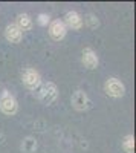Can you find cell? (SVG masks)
<instances>
[{
    "instance_id": "cell-3",
    "label": "cell",
    "mask_w": 136,
    "mask_h": 153,
    "mask_svg": "<svg viewBox=\"0 0 136 153\" xmlns=\"http://www.w3.org/2000/svg\"><path fill=\"white\" fill-rule=\"evenodd\" d=\"M21 83L29 91H37L41 84V75L34 68H26L21 72Z\"/></svg>"
},
{
    "instance_id": "cell-9",
    "label": "cell",
    "mask_w": 136,
    "mask_h": 153,
    "mask_svg": "<svg viewBox=\"0 0 136 153\" xmlns=\"http://www.w3.org/2000/svg\"><path fill=\"white\" fill-rule=\"evenodd\" d=\"M5 38L9 42V43H12V45H17V43H20L21 42V38H23V32L16 26L14 23H9L8 26L5 28Z\"/></svg>"
},
{
    "instance_id": "cell-12",
    "label": "cell",
    "mask_w": 136,
    "mask_h": 153,
    "mask_svg": "<svg viewBox=\"0 0 136 153\" xmlns=\"http://www.w3.org/2000/svg\"><path fill=\"white\" fill-rule=\"evenodd\" d=\"M121 147L126 153H135V136L133 135H126L122 138Z\"/></svg>"
},
{
    "instance_id": "cell-5",
    "label": "cell",
    "mask_w": 136,
    "mask_h": 153,
    "mask_svg": "<svg viewBox=\"0 0 136 153\" xmlns=\"http://www.w3.org/2000/svg\"><path fill=\"white\" fill-rule=\"evenodd\" d=\"M70 104H72V107L75 110L84 112V110H87L90 107V100H89L87 94H86L84 91L77 89V91L72 94V97H70Z\"/></svg>"
},
{
    "instance_id": "cell-4",
    "label": "cell",
    "mask_w": 136,
    "mask_h": 153,
    "mask_svg": "<svg viewBox=\"0 0 136 153\" xmlns=\"http://www.w3.org/2000/svg\"><path fill=\"white\" fill-rule=\"evenodd\" d=\"M104 92L112 98H121L126 94V86L116 76H110L104 83Z\"/></svg>"
},
{
    "instance_id": "cell-14",
    "label": "cell",
    "mask_w": 136,
    "mask_h": 153,
    "mask_svg": "<svg viewBox=\"0 0 136 153\" xmlns=\"http://www.w3.org/2000/svg\"><path fill=\"white\" fill-rule=\"evenodd\" d=\"M37 23H38L40 26H47V25L51 23V17H49V14H44V12H41V14H38Z\"/></svg>"
},
{
    "instance_id": "cell-11",
    "label": "cell",
    "mask_w": 136,
    "mask_h": 153,
    "mask_svg": "<svg viewBox=\"0 0 136 153\" xmlns=\"http://www.w3.org/2000/svg\"><path fill=\"white\" fill-rule=\"evenodd\" d=\"M37 147H38V143L34 136H26L23 138V141L20 144V150L21 153H35Z\"/></svg>"
},
{
    "instance_id": "cell-13",
    "label": "cell",
    "mask_w": 136,
    "mask_h": 153,
    "mask_svg": "<svg viewBox=\"0 0 136 153\" xmlns=\"http://www.w3.org/2000/svg\"><path fill=\"white\" fill-rule=\"evenodd\" d=\"M83 22H86V25H87L90 29H96L98 26H100V20H98V17L95 14H87Z\"/></svg>"
},
{
    "instance_id": "cell-8",
    "label": "cell",
    "mask_w": 136,
    "mask_h": 153,
    "mask_svg": "<svg viewBox=\"0 0 136 153\" xmlns=\"http://www.w3.org/2000/svg\"><path fill=\"white\" fill-rule=\"evenodd\" d=\"M63 23H64L66 28H69L72 31H78V29L83 28V23L84 22H83V17H81L80 12H77V11H67L66 14H64Z\"/></svg>"
},
{
    "instance_id": "cell-7",
    "label": "cell",
    "mask_w": 136,
    "mask_h": 153,
    "mask_svg": "<svg viewBox=\"0 0 136 153\" xmlns=\"http://www.w3.org/2000/svg\"><path fill=\"white\" fill-rule=\"evenodd\" d=\"M81 63L86 69H96L98 65H100V58H98V54L92 48H84L83 49V54H81Z\"/></svg>"
},
{
    "instance_id": "cell-10",
    "label": "cell",
    "mask_w": 136,
    "mask_h": 153,
    "mask_svg": "<svg viewBox=\"0 0 136 153\" xmlns=\"http://www.w3.org/2000/svg\"><path fill=\"white\" fill-rule=\"evenodd\" d=\"M16 26L21 31V32H24V31H29V29H32V26H34V22H32V19H31V16H28V14H18L17 17H16Z\"/></svg>"
},
{
    "instance_id": "cell-1",
    "label": "cell",
    "mask_w": 136,
    "mask_h": 153,
    "mask_svg": "<svg viewBox=\"0 0 136 153\" xmlns=\"http://www.w3.org/2000/svg\"><path fill=\"white\" fill-rule=\"evenodd\" d=\"M0 112L6 115V117H14L18 112V103H17L16 97L9 91H6V89L0 95Z\"/></svg>"
},
{
    "instance_id": "cell-6",
    "label": "cell",
    "mask_w": 136,
    "mask_h": 153,
    "mask_svg": "<svg viewBox=\"0 0 136 153\" xmlns=\"http://www.w3.org/2000/svg\"><path fill=\"white\" fill-rule=\"evenodd\" d=\"M47 32H49V37L55 42H60L63 40L67 34V28L64 26L63 20H52L49 23V28H47Z\"/></svg>"
},
{
    "instance_id": "cell-2",
    "label": "cell",
    "mask_w": 136,
    "mask_h": 153,
    "mask_svg": "<svg viewBox=\"0 0 136 153\" xmlns=\"http://www.w3.org/2000/svg\"><path fill=\"white\" fill-rule=\"evenodd\" d=\"M57 98H58V87H57L55 83L46 81V83L40 84V89H38V100H40V103L49 106V104H52Z\"/></svg>"
}]
</instances>
